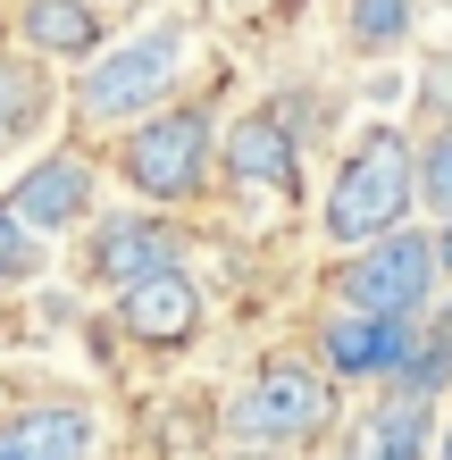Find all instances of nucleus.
<instances>
[{"instance_id":"1","label":"nucleus","mask_w":452,"mask_h":460,"mask_svg":"<svg viewBox=\"0 0 452 460\" xmlns=\"http://www.w3.org/2000/svg\"><path fill=\"white\" fill-rule=\"evenodd\" d=\"M411 209H419V143L403 126H368V134H352V151H343L335 176H327L318 234H327L335 252H360V243L411 226Z\"/></svg>"},{"instance_id":"2","label":"nucleus","mask_w":452,"mask_h":460,"mask_svg":"<svg viewBox=\"0 0 452 460\" xmlns=\"http://www.w3.org/2000/svg\"><path fill=\"white\" fill-rule=\"evenodd\" d=\"M110 168L151 209H193L218 184V118H209V101H159L151 118L118 126Z\"/></svg>"},{"instance_id":"3","label":"nucleus","mask_w":452,"mask_h":460,"mask_svg":"<svg viewBox=\"0 0 452 460\" xmlns=\"http://www.w3.org/2000/svg\"><path fill=\"white\" fill-rule=\"evenodd\" d=\"M184 67H193V34L184 25H151V34L101 42L84 59V75H75V93H67L75 134H118V126L151 118L159 101H176Z\"/></svg>"},{"instance_id":"4","label":"nucleus","mask_w":452,"mask_h":460,"mask_svg":"<svg viewBox=\"0 0 452 460\" xmlns=\"http://www.w3.org/2000/svg\"><path fill=\"white\" fill-rule=\"evenodd\" d=\"M335 427V376L318 360H269L244 394L226 402V436L252 452H294Z\"/></svg>"},{"instance_id":"5","label":"nucleus","mask_w":452,"mask_h":460,"mask_svg":"<svg viewBox=\"0 0 452 460\" xmlns=\"http://www.w3.org/2000/svg\"><path fill=\"white\" fill-rule=\"evenodd\" d=\"M327 285H335V302H352V310H377V318H419V310H428V293L444 285L436 234L394 226V234H377V243H360V252H343Z\"/></svg>"},{"instance_id":"6","label":"nucleus","mask_w":452,"mask_h":460,"mask_svg":"<svg viewBox=\"0 0 452 460\" xmlns=\"http://www.w3.org/2000/svg\"><path fill=\"white\" fill-rule=\"evenodd\" d=\"M193 260V243H184L176 218H151V209H118V218H101L93 209V234H84V277L101 293H126L159 277V268H184Z\"/></svg>"},{"instance_id":"7","label":"nucleus","mask_w":452,"mask_h":460,"mask_svg":"<svg viewBox=\"0 0 452 460\" xmlns=\"http://www.w3.org/2000/svg\"><path fill=\"white\" fill-rule=\"evenodd\" d=\"M0 209H9L34 243L75 234V226H93V209H101V168H93L84 151H42L34 168L0 193Z\"/></svg>"},{"instance_id":"8","label":"nucleus","mask_w":452,"mask_h":460,"mask_svg":"<svg viewBox=\"0 0 452 460\" xmlns=\"http://www.w3.org/2000/svg\"><path fill=\"white\" fill-rule=\"evenodd\" d=\"M411 318H377V310H352V302H335L327 318H318V351L310 360L335 376V385H386L394 368H403V351H411Z\"/></svg>"},{"instance_id":"9","label":"nucleus","mask_w":452,"mask_h":460,"mask_svg":"<svg viewBox=\"0 0 452 460\" xmlns=\"http://www.w3.org/2000/svg\"><path fill=\"white\" fill-rule=\"evenodd\" d=\"M110 318H118V335L135 351H184L201 335V285H193V268H159V277L110 293Z\"/></svg>"},{"instance_id":"10","label":"nucleus","mask_w":452,"mask_h":460,"mask_svg":"<svg viewBox=\"0 0 452 460\" xmlns=\"http://www.w3.org/2000/svg\"><path fill=\"white\" fill-rule=\"evenodd\" d=\"M218 176L235 193H294L302 184V159H294V134H285L277 110H244L218 134Z\"/></svg>"},{"instance_id":"11","label":"nucleus","mask_w":452,"mask_h":460,"mask_svg":"<svg viewBox=\"0 0 452 460\" xmlns=\"http://www.w3.org/2000/svg\"><path fill=\"white\" fill-rule=\"evenodd\" d=\"M110 42V17L101 0H17V50L25 59H93Z\"/></svg>"},{"instance_id":"12","label":"nucleus","mask_w":452,"mask_h":460,"mask_svg":"<svg viewBox=\"0 0 452 460\" xmlns=\"http://www.w3.org/2000/svg\"><path fill=\"white\" fill-rule=\"evenodd\" d=\"M9 427H17L25 460H93V436H101V419L84 402H34V411H17Z\"/></svg>"},{"instance_id":"13","label":"nucleus","mask_w":452,"mask_h":460,"mask_svg":"<svg viewBox=\"0 0 452 460\" xmlns=\"http://www.w3.org/2000/svg\"><path fill=\"white\" fill-rule=\"evenodd\" d=\"M436 444V419H428V402H386L377 419H360V436H352V460H428Z\"/></svg>"},{"instance_id":"14","label":"nucleus","mask_w":452,"mask_h":460,"mask_svg":"<svg viewBox=\"0 0 452 460\" xmlns=\"http://www.w3.org/2000/svg\"><path fill=\"white\" fill-rule=\"evenodd\" d=\"M42 118H50L42 59H9V50H0V159H9L25 134H42Z\"/></svg>"},{"instance_id":"15","label":"nucleus","mask_w":452,"mask_h":460,"mask_svg":"<svg viewBox=\"0 0 452 460\" xmlns=\"http://www.w3.org/2000/svg\"><path fill=\"white\" fill-rule=\"evenodd\" d=\"M386 385H403L411 402H428V394H444V385H452V327H428V335H411V351H403V368H394Z\"/></svg>"},{"instance_id":"16","label":"nucleus","mask_w":452,"mask_h":460,"mask_svg":"<svg viewBox=\"0 0 452 460\" xmlns=\"http://www.w3.org/2000/svg\"><path fill=\"white\" fill-rule=\"evenodd\" d=\"M343 34H352V50H403L411 42V0H352V25H343Z\"/></svg>"},{"instance_id":"17","label":"nucleus","mask_w":452,"mask_h":460,"mask_svg":"<svg viewBox=\"0 0 452 460\" xmlns=\"http://www.w3.org/2000/svg\"><path fill=\"white\" fill-rule=\"evenodd\" d=\"M419 201H428L436 218L452 209V126L436 134V143H419Z\"/></svg>"},{"instance_id":"18","label":"nucleus","mask_w":452,"mask_h":460,"mask_svg":"<svg viewBox=\"0 0 452 460\" xmlns=\"http://www.w3.org/2000/svg\"><path fill=\"white\" fill-rule=\"evenodd\" d=\"M34 268H42V243L25 234V226L9 218V209H0V293H9V285H25Z\"/></svg>"},{"instance_id":"19","label":"nucleus","mask_w":452,"mask_h":460,"mask_svg":"<svg viewBox=\"0 0 452 460\" xmlns=\"http://www.w3.org/2000/svg\"><path fill=\"white\" fill-rule=\"evenodd\" d=\"M0 460H25V444H17V427L0 419Z\"/></svg>"},{"instance_id":"20","label":"nucleus","mask_w":452,"mask_h":460,"mask_svg":"<svg viewBox=\"0 0 452 460\" xmlns=\"http://www.w3.org/2000/svg\"><path fill=\"white\" fill-rule=\"evenodd\" d=\"M436 260H444V277H452V209H444V234H436Z\"/></svg>"},{"instance_id":"21","label":"nucleus","mask_w":452,"mask_h":460,"mask_svg":"<svg viewBox=\"0 0 452 460\" xmlns=\"http://www.w3.org/2000/svg\"><path fill=\"white\" fill-rule=\"evenodd\" d=\"M444 460H452V419H444Z\"/></svg>"}]
</instances>
